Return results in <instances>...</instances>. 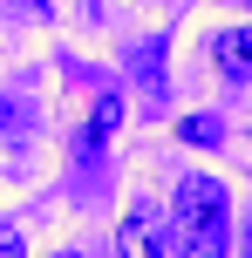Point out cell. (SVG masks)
Masks as SVG:
<instances>
[{
  "instance_id": "5b68a950",
  "label": "cell",
  "mask_w": 252,
  "mask_h": 258,
  "mask_svg": "<svg viewBox=\"0 0 252 258\" xmlns=\"http://www.w3.org/2000/svg\"><path fill=\"white\" fill-rule=\"evenodd\" d=\"M177 136H184V143H212L218 122H212V116H184V122H177Z\"/></svg>"
},
{
  "instance_id": "ba28073f",
  "label": "cell",
  "mask_w": 252,
  "mask_h": 258,
  "mask_svg": "<svg viewBox=\"0 0 252 258\" xmlns=\"http://www.w3.org/2000/svg\"><path fill=\"white\" fill-rule=\"evenodd\" d=\"M55 258H82V251H55Z\"/></svg>"
},
{
  "instance_id": "277c9868",
  "label": "cell",
  "mask_w": 252,
  "mask_h": 258,
  "mask_svg": "<svg viewBox=\"0 0 252 258\" xmlns=\"http://www.w3.org/2000/svg\"><path fill=\"white\" fill-rule=\"evenodd\" d=\"M116 122H123V102H116V95H103V102H95V116H89V143H103Z\"/></svg>"
},
{
  "instance_id": "3957f363",
  "label": "cell",
  "mask_w": 252,
  "mask_h": 258,
  "mask_svg": "<svg viewBox=\"0 0 252 258\" xmlns=\"http://www.w3.org/2000/svg\"><path fill=\"white\" fill-rule=\"evenodd\" d=\"M245 41H252L245 27H225V34H218V48H212V54H218V75H225L232 95H245Z\"/></svg>"
},
{
  "instance_id": "7a4b0ae2",
  "label": "cell",
  "mask_w": 252,
  "mask_h": 258,
  "mask_svg": "<svg viewBox=\"0 0 252 258\" xmlns=\"http://www.w3.org/2000/svg\"><path fill=\"white\" fill-rule=\"evenodd\" d=\"M171 218H164L157 197H130V211L116 218V258H164Z\"/></svg>"
},
{
  "instance_id": "8992f818",
  "label": "cell",
  "mask_w": 252,
  "mask_h": 258,
  "mask_svg": "<svg viewBox=\"0 0 252 258\" xmlns=\"http://www.w3.org/2000/svg\"><path fill=\"white\" fill-rule=\"evenodd\" d=\"M0 258H27V245H21V231H14V224H0Z\"/></svg>"
},
{
  "instance_id": "52a82bcc",
  "label": "cell",
  "mask_w": 252,
  "mask_h": 258,
  "mask_svg": "<svg viewBox=\"0 0 252 258\" xmlns=\"http://www.w3.org/2000/svg\"><path fill=\"white\" fill-rule=\"evenodd\" d=\"M21 7H55V0H21Z\"/></svg>"
},
{
  "instance_id": "6da1fadb",
  "label": "cell",
  "mask_w": 252,
  "mask_h": 258,
  "mask_svg": "<svg viewBox=\"0 0 252 258\" xmlns=\"http://www.w3.org/2000/svg\"><path fill=\"white\" fill-rule=\"evenodd\" d=\"M171 224H177V258H225V224H232L225 183L184 177L177 183V204H171Z\"/></svg>"
}]
</instances>
